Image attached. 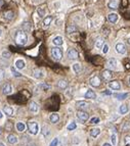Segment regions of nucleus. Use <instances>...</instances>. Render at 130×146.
I'll list each match as a JSON object with an SVG mask.
<instances>
[{
  "label": "nucleus",
  "mask_w": 130,
  "mask_h": 146,
  "mask_svg": "<svg viewBox=\"0 0 130 146\" xmlns=\"http://www.w3.org/2000/svg\"><path fill=\"white\" fill-rule=\"evenodd\" d=\"M50 86L49 85H47V84H39L37 86V89H40V90H42V91H48V90H50Z\"/></svg>",
  "instance_id": "7c9ffc66"
},
{
  "label": "nucleus",
  "mask_w": 130,
  "mask_h": 146,
  "mask_svg": "<svg viewBox=\"0 0 130 146\" xmlns=\"http://www.w3.org/2000/svg\"><path fill=\"white\" fill-rule=\"evenodd\" d=\"M114 96L118 100H124L128 97V93H116V94H114Z\"/></svg>",
  "instance_id": "bb28decb"
},
{
  "label": "nucleus",
  "mask_w": 130,
  "mask_h": 146,
  "mask_svg": "<svg viewBox=\"0 0 130 146\" xmlns=\"http://www.w3.org/2000/svg\"><path fill=\"white\" fill-rule=\"evenodd\" d=\"M77 31H78L77 27H76V26H74V25H70V26H68V28H67V33L69 34V35L76 33Z\"/></svg>",
  "instance_id": "393cba45"
},
{
  "label": "nucleus",
  "mask_w": 130,
  "mask_h": 146,
  "mask_svg": "<svg viewBox=\"0 0 130 146\" xmlns=\"http://www.w3.org/2000/svg\"><path fill=\"white\" fill-rule=\"evenodd\" d=\"M33 76H34V77H35L36 79L41 80V79L44 78L45 74H44L43 69H35V71H34V73H33Z\"/></svg>",
  "instance_id": "ddd939ff"
},
{
  "label": "nucleus",
  "mask_w": 130,
  "mask_h": 146,
  "mask_svg": "<svg viewBox=\"0 0 130 146\" xmlns=\"http://www.w3.org/2000/svg\"><path fill=\"white\" fill-rule=\"evenodd\" d=\"M2 16L3 18H5L6 20H11L13 18V16H15V15H13V12L10 11V10H7V11H4L2 13Z\"/></svg>",
  "instance_id": "6ab92c4d"
},
{
  "label": "nucleus",
  "mask_w": 130,
  "mask_h": 146,
  "mask_svg": "<svg viewBox=\"0 0 130 146\" xmlns=\"http://www.w3.org/2000/svg\"><path fill=\"white\" fill-rule=\"evenodd\" d=\"M57 87L60 89V90H66L68 88V82L65 81V80H60L57 82Z\"/></svg>",
  "instance_id": "b1692460"
},
{
  "label": "nucleus",
  "mask_w": 130,
  "mask_h": 146,
  "mask_svg": "<svg viewBox=\"0 0 130 146\" xmlns=\"http://www.w3.org/2000/svg\"><path fill=\"white\" fill-rule=\"evenodd\" d=\"M25 65H26V64H25V61L23 59H18L16 61V67L18 69H23L25 67Z\"/></svg>",
  "instance_id": "cd10ccee"
},
{
  "label": "nucleus",
  "mask_w": 130,
  "mask_h": 146,
  "mask_svg": "<svg viewBox=\"0 0 130 146\" xmlns=\"http://www.w3.org/2000/svg\"><path fill=\"white\" fill-rule=\"evenodd\" d=\"M102 146H113V145L110 144V143H104V144H102Z\"/></svg>",
  "instance_id": "8fccbe9b"
},
{
  "label": "nucleus",
  "mask_w": 130,
  "mask_h": 146,
  "mask_svg": "<svg viewBox=\"0 0 130 146\" xmlns=\"http://www.w3.org/2000/svg\"><path fill=\"white\" fill-rule=\"evenodd\" d=\"M29 109H30V112H31L32 114H37L38 110H39L38 103L35 102V101H32V102L30 103V105H29Z\"/></svg>",
  "instance_id": "9b49d317"
},
{
  "label": "nucleus",
  "mask_w": 130,
  "mask_h": 146,
  "mask_svg": "<svg viewBox=\"0 0 130 146\" xmlns=\"http://www.w3.org/2000/svg\"><path fill=\"white\" fill-rule=\"evenodd\" d=\"M113 77V73L111 69H105V71H102L101 73V79L105 80V81H110Z\"/></svg>",
  "instance_id": "423d86ee"
},
{
  "label": "nucleus",
  "mask_w": 130,
  "mask_h": 146,
  "mask_svg": "<svg viewBox=\"0 0 130 146\" xmlns=\"http://www.w3.org/2000/svg\"><path fill=\"white\" fill-rule=\"evenodd\" d=\"M11 129L12 128V125H11V123H7V124H6V129Z\"/></svg>",
  "instance_id": "49530a36"
},
{
  "label": "nucleus",
  "mask_w": 130,
  "mask_h": 146,
  "mask_svg": "<svg viewBox=\"0 0 130 146\" xmlns=\"http://www.w3.org/2000/svg\"><path fill=\"white\" fill-rule=\"evenodd\" d=\"M122 130L123 131H129L130 130V123L129 122H125L124 124H123V126H122Z\"/></svg>",
  "instance_id": "4c0bfd02"
},
{
  "label": "nucleus",
  "mask_w": 130,
  "mask_h": 146,
  "mask_svg": "<svg viewBox=\"0 0 130 146\" xmlns=\"http://www.w3.org/2000/svg\"><path fill=\"white\" fill-rule=\"evenodd\" d=\"M51 54H52V57L56 60H60L63 58L64 52H63V49H61L60 47L56 46V47L51 48Z\"/></svg>",
  "instance_id": "7ed1b4c3"
},
{
  "label": "nucleus",
  "mask_w": 130,
  "mask_h": 146,
  "mask_svg": "<svg viewBox=\"0 0 130 146\" xmlns=\"http://www.w3.org/2000/svg\"><path fill=\"white\" fill-rule=\"evenodd\" d=\"M52 44L53 45H56V46H61L64 44V39L61 36H56V37H54L52 39Z\"/></svg>",
  "instance_id": "4468645a"
},
{
  "label": "nucleus",
  "mask_w": 130,
  "mask_h": 146,
  "mask_svg": "<svg viewBox=\"0 0 130 146\" xmlns=\"http://www.w3.org/2000/svg\"><path fill=\"white\" fill-rule=\"evenodd\" d=\"M119 5V0H110L108 3V7L110 9H117Z\"/></svg>",
  "instance_id": "f3484780"
},
{
  "label": "nucleus",
  "mask_w": 130,
  "mask_h": 146,
  "mask_svg": "<svg viewBox=\"0 0 130 146\" xmlns=\"http://www.w3.org/2000/svg\"><path fill=\"white\" fill-rule=\"evenodd\" d=\"M10 52H8V51H3L2 52V57H4V58H9L10 57Z\"/></svg>",
  "instance_id": "37998d69"
},
{
  "label": "nucleus",
  "mask_w": 130,
  "mask_h": 146,
  "mask_svg": "<svg viewBox=\"0 0 130 146\" xmlns=\"http://www.w3.org/2000/svg\"><path fill=\"white\" fill-rule=\"evenodd\" d=\"M108 66L109 68H111V69H116L117 68V65H118V61L116 60L115 58H111V59H109L108 60Z\"/></svg>",
  "instance_id": "2eb2a0df"
},
{
  "label": "nucleus",
  "mask_w": 130,
  "mask_h": 146,
  "mask_svg": "<svg viewBox=\"0 0 130 146\" xmlns=\"http://www.w3.org/2000/svg\"><path fill=\"white\" fill-rule=\"evenodd\" d=\"M10 72L12 73L13 77H16V78H20V77H22V74H20L19 72H18L15 67H10Z\"/></svg>",
  "instance_id": "72a5a7b5"
},
{
  "label": "nucleus",
  "mask_w": 130,
  "mask_h": 146,
  "mask_svg": "<svg viewBox=\"0 0 130 146\" xmlns=\"http://www.w3.org/2000/svg\"><path fill=\"white\" fill-rule=\"evenodd\" d=\"M57 145H58V138H54L49 144V146H57Z\"/></svg>",
  "instance_id": "79ce46f5"
},
{
  "label": "nucleus",
  "mask_w": 130,
  "mask_h": 146,
  "mask_svg": "<svg viewBox=\"0 0 130 146\" xmlns=\"http://www.w3.org/2000/svg\"><path fill=\"white\" fill-rule=\"evenodd\" d=\"M72 68H73V71L76 73V74H79V73L82 71V66H81V65L79 64V62H76V64H74V65H72Z\"/></svg>",
  "instance_id": "c756f323"
},
{
  "label": "nucleus",
  "mask_w": 130,
  "mask_h": 146,
  "mask_svg": "<svg viewBox=\"0 0 130 146\" xmlns=\"http://www.w3.org/2000/svg\"><path fill=\"white\" fill-rule=\"evenodd\" d=\"M84 97L87 99H95L96 98V93H95L93 90H87V92L85 93Z\"/></svg>",
  "instance_id": "a211bd4d"
},
{
  "label": "nucleus",
  "mask_w": 130,
  "mask_h": 146,
  "mask_svg": "<svg viewBox=\"0 0 130 146\" xmlns=\"http://www.w3.org/2000/svg\"><path fill=\"white\" fill-rule=\"evenodd\" d=\"M116 51L119 54H125L126 53V47L123 43H117L116 44Z\"/></svg>",
  "instance_id": "1a4fd4ad"
},
{
  "label": "nucleus",
  "mask_w": 130,
  "mask_h": 146,
  "mask_svg": "<svg viewBox=\"0 0 130 146\" xmlns=\"http://www.w3.org/2000/svg\"><path fill=\"white\" fill-rule=\"evenodd\" d=\"M77 117L82 122H86V121H88V119H89V114H88V113L84 112V110H78Z\"/></svg>",
  "instance_id": "39448f33"
},
{
  "label": "nucleus",
  "mask_w": 130,
  "mask_h": 146,
  "mask_svg": "<svg viewBox=\"0 0 130 146\" xmlns=\"http://www.w3.org/2000/svg\"><path fill=\"white\" fill-rule=\"evenodd\" d=\"M42 134H43L44 136H48V135L50 134L49 129H48V127H47V126H43V127H42Z\"/></svg>",
  "instance_id": "e433bc0d"
},
{
  "label": "nucleus",
  "mask_w": 130,
  "mask_h": 146,
  "mask_svg": "<svg viewBox=\"0 0 130 146\" xmlns=\"http://www.w3.org/2000/svg\"><path fill=\"white\" fill-rule=\"evenodd\" d=\"M99 122H100L99 117H92V119H90V121H89L90 124H98Z\"/></svg>",
  "instance_id": "a19ab883"
},
{
  "label": "nucleus",
  "mask_w": 130,
  "mask_h": 146,
  "mask_svg": "<svg viewBox=\"0 0 130 146\" xmlns=\"http://www.w3.org/2000/svg\"><path fill=\"white\" fill-rule=\"evenodd\" d=\"M128 106L126 105V104H122V105L120 106V108H119V113L121 114H127L128 113Z\"/></svg>",
  "instance_id": "2f4dec72"
},
{
  "label": "nucleus",
  "mask_w": 130,
  "mask_h": 146,
  "mask_svg": "<svg viewBox=\"0 0 130 146\" xmlns=\"http://www.w3.org/2000/svg\"><path fill=\"white\" fill-rule=\"evenodd\" d=\"M127 43L130 45V38H128V40H127Z\"/></svg>",
  "instance_id": "5fc2aeb1"
},
{
  "label": "nucleus",
  "mask_w": 130,
  "mask_h": 146,
  "mask_svg": "<svg viewBox=\"0 0 130 146\" xmlns=\"http://www.w3.org/2000/svg\"><path fill=\"white\" fill-rule=\"evenodd\" d=\"M76 128H77L76 123H75V122H72V123H70L69 125H68L67 130H68V131H73V130H75Z\"/></svg>",
  "instance_id": "f704fd0d"
},
{
  "label": "nucleus",
  "mask_w": 130,
  "mask_h": 146,
  "mask_svg": "<svg viewBox=\"0 0 130 146\" xmlns=\"http://www.w3.org/2000/svg\"><path fill=\"white\" fill-rule=\"evenodd\" d=\"M0 146H6V145H5L3 142H0Z\"/></svg>",
  "instance_id": "864d4df0"
},
{
  "label": "nucleus",
  "mask_w": 130,
  "mask_h": 146,
  "mask_svg": "<svg viewBox=\"0 0 130 146\" xmlns=\"http://www.w3.org/2000/svg\"><path fill=\"white\" fill-rule=\"evenodd\" d=\"M118 19H119V16L117 15V13H110V15L108 16V20L112 24L117 23Z\"/></svg>",
  "instance_id": "dca6fc26"
},
{
  "label": "nucleus",
  "mask_w": 130,
  "mask_h": 146,
  "mask_svg": "<svg viewBox=\"0 0 130 146\" xmlns=\"http://www.w3.org/2000/svg\"><path fill=\"white\" fill-rule=\"evenodd\" d=\"M3 78H4V71L3 69H0V83L2 82Z\"/></svg>",
  "instance_id": "a18cd8bd"
},
{
  "label": "nucleus",
  "mask_w": 130,
  "mask_h": 146,
  "mask_svg": "<svg viewBox=\"0 0 130 146\" xmlns=\"http://www.w3.org/2000/svg\"><path fill=\"white\" fill-rule=\"evenodd\" d=\"M129 85H130V78H129Z\"/></svg>",
  "instance_id": "13d9d810"
},
{
  "label": "nucleus",
  "mask_w": 130,
  "mask_h": 146,
  "mask_svg": "<svg viewBox=\"0 0 130 146\" xmlns=\"http://www.w3.org/2000/svg\"><path fill=\"white\" fill-rule=\"evenodd\" d=\"M1 35H2V31H1V30H0V36H1Z\"/></svg>",
  "instance_id": "6e6d98bb"
},
{
  "label": "nucleus",
  "mask_w": 130,
  "mask_h": 146,
  "mask_svg": "<svg viewBox=\"0 0 130 146\" xmlns=\"http://www.w3.org/2000/svg\"><path fill=\"white\" fill-rule=\"evenodd\" d=\"M89 84H90L92 87H99L100 84H101V80H100V78L98 77V76L95 75V76H93V77L90 78Z\"/></svg>",
  "instance_id": "20e7f679"
},
{
  "label": "nucleus",
  "mask_w": 130,
  "mask_h": 146,
  "mask_svg": "<svg viewBox=\"0 0 130 146\" xmlns=\"http://www.w3.org/2000/svg\"><path fill=\"white\" fill-rule=\"evenodd\" d=\"M100 134V129L99 128H93L90 130V136L93 138H96Z\"/></svg>",
  "instance_id": "a878e982"
},
{
  "label": "nucleus",
  "mask_w": 130,
  "mask_h": 146,
  "mask_svg": "<svg viewBox=\"0 0 130 146\" xmlns=\"http://www.w3.org/2000/svg\"><path fill=\"white\" fill-rule=\"evenodd\" d=\"M49 121L51 124H56L58 121H59V114H51L49 115Z\"/></svg>",
  "instance_id": "412c9836"
},
{
  "label": "nucleus",
  "mask_w": 130,
  "mask_h": 146,
  "mask_svg": "<svg viewBox=\"0 0 130 146\" xmlns=\"http://www.w3.org/2000/svg\"><path fill=\"white\" fill-rule=\"evenodd\" d=\"M3 3H4L3 0H0V6H2V5H3Z\"/></svg>",
  "instance_id": "603ef678"
},
{
  "label": "nucleus",
  "mask_w": 130,
  "mask_h": 146,
  "mask_svg": "<svg viewBox=\"0 0 130 146\" xmlns=\"http://www.w3.org/2000/svg\"><path fill=\"white\" fill-rule=\"evenodd\" d=\"M124 145L125 146H130V136L127 135L124 138Z\"/></svg>",
  "instance_id": "ea45409f"
},
{
  "label": "nucleus",
  "mask_w": 130,
  "mask_h": 146,
  "mask_svg": "<svg viewBox=\"0 0 130 146\" xmlns=\"http://www.w3.org/2000/svg\"><path fill=\"white\" fill-rule=\"evenodd\" d=\"M15 39H16L17 44H19V45H20V46H24V45L27 44V42H28V35L26 34L25 31L19 30V31H17V33H16Z\"/></svg>",
  "instance_id": "f257e3e1"
},
{
  "label": "nucleus",
  "mask_w": 130,
  "mask_h": 146,
  "mask_svg": "<svg viewBox=\"0 0 130 146\" xmlns=\"http://www.w3.org/2000/svg\"><path fill=\"white\" fill-rule=\"evenodd\" d=\"M27 127H28V131L31 135H37L39 133V125L37 122L31 121L27 124Z\"/></svg>",
  "instance_id": "f03ea898"
},
{
  "label": "nucleus",
  "mask_w": 130,
  "mask_h": 146,
  "mask_svg": "<svg viewBox=\"0 0 130 146\" xmlns=\"http://www.w3.org/2000/svg\"><path fill=\"white\" fill-rule=\"evenodd\" d=\"M37 13H38V16L40 17H43V16H45V9L43 7H38L37 8Z\"/></svg>",
  "instance_id": "c9c22d12"
},
{
  "label": "nucleus",
  "mask_w": 130,
  "mask_h": 146,
  "mask_svg": "<svg viewBox=\"0 0 130 146\" xmlns=\"http://www.w3.org/2000/svg\"><path fill=\"white\" fill-rule=\"evenodd\" d=\"M76 107L81 109V110H84L85 108L88 107V103L86 101H77L76 102Z\"/></svg>",
  "instance_id": "aec40b11"
},
{
  "label": "nucleus",
  "mask_w": 130,
  "mask_h": 146,
  "mask_svg": "<svg viewBox=\"0 0 130 146\" xmlns=\"http://www.w3.org/2000/svg\"><path fill=\"white\" fill-rule=\"evenodd\" d=\"M3 119V114H2V112L0 110V120H2Z\"/></svg>",
  "instance_id": "3c124183"
},
{
  "label": "nucleus",
  "mask_w": 130,
  "mask_h": 146,
  "mask_svg": "<svg viewBox=\"0 0 130 146\" xmlns=\"http://www.w3.org/2000/svg\"><path fill=\"white\" fill-rule=\"evenodd\" d=\"M109 88L112 89V90H116V91H118V90L121 89V84L118 81H113V82L109 83Z\"/></svg>",
  "instance_id": "9d476101"
},
{
  "label": "nucleus",
  "mask_w": 130,
  "mask_h": 146,
  "mask_svg": "<svg viewBox=\"0 0 130 146\" xmlns=\"http://www.w3.org/2000/svg\"><path fill=\"white\" fill-rule=\"evenodd\" d=\"M7 142L9 144H16L18 143V138L16 135H13V134H9L7 136Z\"/></svg>",
  "instance_id": "5701e85b"
},
{
  "label": "nucleus",
  "mask_w": 130,
  "mask_h": 146,
  "mask_svg": "<svg viewBox=\"0 0 130 146\" xmlns=\"http://www.w3.org/2000/svg\"><path fill=\"white\" fill-rule=\"evenodd\" d=\"M53 18H54V17H53L52 16H49L44 17V18H43V23H42V27H43V28H48V27L51 25Z\"/></svg>",
  "instance_id": "f8f14e48"
},
{
  "label": "nucleus",
  "mask_w": 130,
  "mask_h": 146,
  "mask_svg": "<svg viewBox=\"0 0 130 146\" xmlns=\"http://www.w3.org/2000/svg\"><path fill=\"white\" fill-rule=\"evenodd\" d=\"M1 133H2V131H1V129H0V135H1Z\"/></svg>",
  "instance_id": "4d7b16f0"
},
{
  "label": "nucleus",
  "mask_w": 130,
  "mask_h": 146,
  "mask_svg": "<svg viewBox=\"0 0 130 146\" xmlns=\"http://www.w3.org/2000/svg\"><path fill=\"white\" fill-rule=\"evenodd\" d=\"M104 94H106V95H111V94H112V92H111V91H105V92H104Z\"/></svg>",
  "instance_id": "09e8293b"
},
{
  "label": "nucleus",
  "mask_w": 130,
  "mask_h": 146,
  "mask_svg": "<svg viewBox=\"0 0 130 146\" xmlns=\"http://www.w3.org/2000/svg\"><path fill=\"white\" fill-rule=\"evenodd\" d=\"M95 47H96L97 49H100L101 47H104V39L98 38L96 41H95Z\"/></svg>",
  "instance_id": "473e14b6"
},
{
  "label": "nucleus",
  "mask_w": 130,
  "mask_h": 146,
  "mask_svg": "<svg viewBox=\"0 0 130 146\" xmlns=\"http://www.w3.org/2000/svg\"><path fill=\"white\" fill-rule=\"evenodd\" d=\"M1 91H2V94H4V95H9L12 92V87L9 83H5V84L2 85Z\"/></svg>",
  "instance_id": "0eeeda50"
},
{
  "label": "nucleus",
  "mask_w": 130,
  "mask_h": 146,
  "mask_svg": "<svg viewBox=\"0 0 130 146\" xmlns=\"http://www.w3.org/2000/svg\"><path fill=\"white\" fill-rule=\"evenodd\" d=\"M111 141H112V145L113 146L117 145V135H116L115 133L112 134V136H111Z\"/></svg>",
  "instance_id": "58836bf2"
},
{
  "label": "nucleus",
  "mask_w": 130,
  "mask_h": 146,
  "mask_svg": "<svg viewBox=\"0 0 130 146\" xmlns=\"http://www.w3.org/2000/svg\"><path fill=\"white\" fill-rule=\"evenodd\" d=\"M108 51H109V45L105 44V45H104V47H102V52H104L105 54H107V53H108Z\"/></svg>",
  "instance_id": "c03bdc74"
},
{
  "label": "nucleus",
  "mask_w": 130,
  "mask_h": 146,
  "mask_svg": "<svg viewBox=\"0 0 130 146\" xmlns=\"http://www.w3.org/2000/svg\"><path fill=\"white\" fill-rule=\"evenodd\" d=\"M3 113H4L6 115L11 116V115H13V108H12L11 106L6 105V106H4V108H3Z\"/></svg>",
  "instance_id": "4be33fe9"
},
{
  "label": "nucleus",
  "mask_w": 130,
  "mask_h": 146,
  "mask_svg": "<svg viewBox=\"0 0 130 146\" xmlns=\"http://www.w3.org/2000/svg\"><path fill=\"white\" fill-rule=\"evenodd\" d=\"M68 58L71 59V60H75V59H77L78 56H79V54H78V51L76 49H70L69 51H68Z\"/></svg>",
  "instance_id": "6e6552de"
},
{
  "label": "nucleus",
  "mask_w": 130,
  "mask_h": 146,
  "mask_svg": "<svg viewBox=\"0 0 130 146\" xmlns=\"http://www.w3.org/2000/svg\"><path fill=\"white\" fill-rule=\"evenodd\" d=\"M122 4H123V6L125 7V6H127V4H128V1H127V0H123V1H122Z\"/></svg>",
  "instance_id": "de8ad7c7"
},
{
  "label": "nucleus",
  "mask_w": 130,
  "mask_h": 146,
  "mask_svg": "<svg viewBox=\"0 0 130 146\" xmlns=\"http://www.w3.org/2000/svg\"><path fill=\"white\" fill-rule=\"evenodd\" d=\"M16 128H17L18 132H20V133H22V132H24L25 129H26V125L24 123H22V122H19L16 125Z\"/></svg>",
  "instance_id": "c85d7f7f"
}]
</instances>
